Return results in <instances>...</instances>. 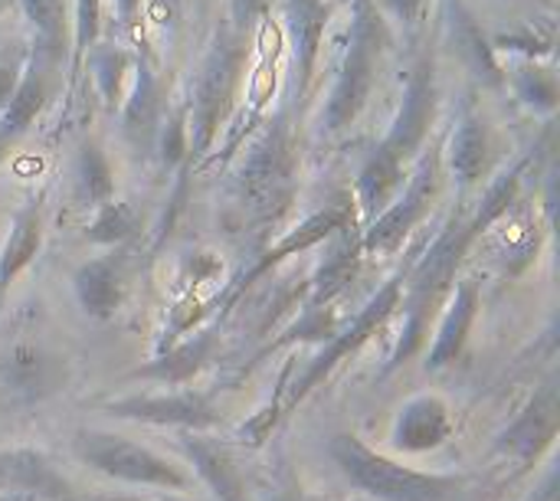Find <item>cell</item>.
I'll list each match as a JSON object with an SVG mask.
<instances>
[{
	"instance_id": "cell-17",
	"label": "cell",
	"mask_w": 560,
	"mask_h": 501,
	"mask_svg": "<svg viewBox=\"0 0 560 501\" xmlns=\"http://www.w3.org/2000/svg\"><path fill=\"white\" fill-rule=\"evenodd\" d=\"M220 345H223V325L207 322L203 328L190 331L177 345L158 351L154 361H148L144 368H138L131 377L154 381L161 387H187L203 368H210L220 358Z\"/></svg>"
},
{
	"instance_id": "cell-26",
	"label": "cell",
	"mask_w": 560,
	"mask_h": 501,
	"mask_svg": "<svg viewBox=\"0 0 560 501\" xmlns=\"http://www.w3.org/2000/svg\"><path fill=\"white\" fill-rule=\"evenodd\" d=\"M325 26H328V3L325 0H289V36H292L302 89H308V82H312Z\"/></svg>"
},
{
	"instance_id": "cell-34",
	"label": "cell",
	"mask_w": 560,
	"mask_h": 501,
	"mask_svg": "<svg viewBox=\"0 0 560 501\" xmlns=\"http://www.w3.org/2000/svg\"><path fill=\"white\" fill-rule=\"evenodd\" d=\"M515 95L532 108V112H538V115H551L555 108H558V79H555V72L551 69H545L541 62H525V66H518L515 69Z\"/></svg>"
},
{
	"instance_id": "cell-25",
	"label": "cell",
	"mask_w": 560,
	"mask_h": 501,
	"mask_svg": "<svg viewBox=\"0 0 560 501\" xmlns=\"http://www.w3.org/2000/svg\"><path fill=\"white\" fill-rule=\"evenodd\" d=\"M450 33H453V43H456L459 56L466 59V66H469L486 85H502V82H505L492 43L486 39L482 26L476 23L472 10H469L463 0H450Z\"/></svg>"
},
{
	"instance_id": "cell-35",
	"label": "cell",
	"mask_w": 560,
	"mask_h": 501,
	"mask_svg": "<svg viewBox=\"0 0 560 501\" xmlns=\"http://www.w3.org/2000/svg\"><path fill=\"white\" fill-rule=\"evenodd\" d=\"M72 72L82 69L89 49L98 39L102 26V0H75V16H72Z\"/></svg>"
},
{
	"instance_id": "cell-28",
	"label": "cell",
	"mask_w": 560,
	"mask_h": 501,
	"mask_svg": "<svg viewBox=\"0 0 560 501\" xmlns=\"http://www.w3.org/2000/svg\"><path fill=\"white\" fill-rule=\"evenodd\" d=\"M23 16L33 33V56L46 66H59L66 59V0H23Z\"/></svg>"
},
{
	"instance_id": "cell-27",
	"label": "cell",
	"mask_w": 560,
	"mask_h": 501,
	"mask_svg": "<svg viewBox=\"0 0 560 501\" xmlns=\"http://www.w3.org/2000/svg\"><path fill=\"white\" fill-rule=\"evenodd\" d=\"M532 161H535V148H532V151H525V154L509 167V171H502L499 177H492V184L486 187V194H482V200H479L476 213L469 217L476 240H482V236H486V230H489L492 223H499L509 210H515V207L522 203V180H525V174H528Z\"/></svg>"
},
{
	"instance_id": "cell-41",
	"label": "cell",
	"mask_w": 560,
	"mask_h": 501,
	"mask_svg": "<svg viewBox=\"0 0 560 501\" xmlns=\"http://www.w3.org/2000/svg\"><path fill=\"white\" fill-rule=\"evenodd\" d=\"M164 501H194V499H187V496H167Z\"/></svg>"
},
{
	"instance_id": "cell-42",
	"label": "cell",
	"mask_w": 560,
	"mask_h": 501,
	"mask_svg": "<svg viewBox=\"0 0 560 501\" xmlns=\"http://www.w3.org/2000/svg\"><path fill=\"white\" fill-rule=\"evenodd\" d=\"M276 501H302V499H295V496H279Z\"/></svg>"
},
{
	"instance_id": "cell-38",
	"label": "cell",
	"mask_w": 560,
	"mask_h": 501,
	"mask_svg": "<svg viewBox=\"0 0 560 501\" xmlns=\"http://www.w3.org/2000/svg\"><path fill=\"white\" fill-rule=\"evenodd\" d=\"M423 3H427V0H384L387 13H390V16H397L400 23H417V16H420Z\"/></svg>"
},
{
	"instance_id": "cell-2",
	"label": "cell",
	"mask_w": 560,
	"mask_h": 501,
	"mask_svg": "<svg viewBox=\"0 0 560 501\" xmlns=\"http://www.w3.org/2000/svg\"><path fill=\"white\" fill-rule=\"evenodd\" d=\"M476 243L469 213L456 210L446 226L433 236V243L420 253V259L413 266H407V282H404V299H400V335L397 345L381 371V377L394 374L397 368H404L410 358L420 354V348L427 345L430 335V322L440 315L443 302L450 299L459 266L469 256Z\"/></svg>"
},
{
	"instance_id": "cell-9",
	"label": "cell",
	"mask_w": 560,
	"mask_h": 501,
	"mask_svg": "<svg viewBox=\"0 0 560 501\" xmlns=\"http://www.w3.org/2000/svg\"><path fill=\"white\" fill-rule=\"evenodd\" d=\"M443 187V154L423 151L417 158L413 174L407 177L404 190L361 230V253L364 256H390L397 253L407 236L427 220V213L433 210L436 197Z\"/></svg>"
},
{
	"instance_id": "cell-5",
	"label": "cell",
	"mask_w": 560,
	"mask_h": 501,
	"mask_svg": "<svg viewBox=\"0 0 560 501\" xmlns=\"http://www.w3.org/2000/svg\"><path fill=\"white\" fill-rule=\"evenodd\" d=\"M246 66V43L236 30H220L207 49L190 89L187 108V161H203L213 151L220 128L230 118L240 75Z\"/></svg>"
},
{
	"instance_id": "cell-40",
	"label": "cell",
	"mask_w": 560,
	"mask_h": 501,
	"mask_svg": "<svg viewBox=\"0 0 560 501\" xmlns=\"http://www.w3.org/2000/svg\"><path fill=\"white\" fill-rule=\"evenodd\" d=\"M0 501H39V499H30V496H20V492H3Z\"/></svg>"
},
{
	"instance_id": "cell-30",
	"label": "cell",
	"mask_w": 560,
	"mask_h": 501,
	"mask_svg": "<svg viewBox=\"0 0 560 501\" xmlns=\"http://www.w3.org/2000/svg\"><path fill=\"white\" fill-rule=\"evenodd\" d=\"M75 197L92 210L115 200V171L95 141H82L75 154Z\"/></svg>"
},
{
	"instance_id": "cell-18",
	"label": "cell",
	"mask_w": 560,
	"mask_h": 501,
	"mask_svg": "<svg viewBox=\"0 0 560 501\" xmlns=\"http://www.w3.org/2000/svg\"><path fill=\"white\" fill-rule=\"evenodd\" d=\"M479 305H482V289L472 276L466 279H456L450 299H446V308L440 312V322H436V335H433V345H430V354L423 361V371L427 374H440L443 368L456 364L466 341H469V331L479 318Z\"/></svg>"
},
{
	"instance_id": "cell-6",
	"label": "cell",
	"mask_w": 560,
	"mask_h": 501,
	"mask_svg": "<svg viewBox=\"0 0 560 501\" xmlns=\"http://www.w3.org/2000/svg\"><path fill=\"white\" fill-rule=\"evenodd\" d=\"M404 282H407V269H400V272H394L368 302H364V308H358L348 322H345V328L305 364V371L302 374H295V381L292 384H282V417H289V413H295V407L299 404H305L331 374H335V368L345 361V358H351V354H358L394 315H397V308H400V299H404Z\"/></svg>"
},
{
	"instance_id": "cell-8",
	"label": "cell",
	"mask_w": 560,
	"mask_h": 501,
	"mask_svg": "<svg viewBox=\"0 0 560 501\" xmlns=\"http://www.w3.org/2000/svg\"><path fill=\"white\" fill-rule=\"evenodd\" d=\"M354 213H358L354 197H351V194H338L331 203H325L322 210L308 213L299 226H292V230H285L282 236H276V240L259 253V256H253L249 269H243V272L226 286L223 302H220V312H217V318H213V322L226 328L230 315H233V312H236V305L246 299V292H249V289H256V282H262L269 272H276L285 259L302 256V253H308V249H315V246L328 243L338 230H345V226H351V223H354Z\"/></svg>"
},
{
	"instance_id": "cell-19",
	"label": "cell",
	"mask_w": 560,
	"mask_h": 501,
	"mask_svg": "<svg viewBox=\"0 0 560 501\" xmlns=\"http://www.w3.org/2000/svg\"><path fill=\"white\" fill-rule=\"evenodd\" d=\"M49 69L43 59H36L30 53L10 98L3 102V112H0V161L7 158V151L30 131V125L39 118V112L46 108L49 102Z\"/></svg>"
},
{
	"instance_id": "cell-29",
	"label": "cell",
	"mask_w": 560,
	"mask_h": 501,
	"mask_svg": "<svg viewBox=\"0 0 560 501\" xmlns=\"http://www.w3.org/2000/svg\"><path fill=\"white\" fill-rule=\"evenodd\" d=\"M486 233H492V249L509 272H522L538 253V226L522 203L509 210L499 223H492Z\"/></svg>"
},
{
	"instance_id": "cell-20",
	"label": "cell",
	"mask_w": 560,
	"mask_h": 501,
	"mask_svg": "<svg viewBox=\"0 0 560 501\" xmlns=\"http://www.w3.org/2000/svg\"><path fill=\"white\" fill-rule=\"evenodd\" d=\"M72 292L79 308L95 318V322H108L121 312L125 302V272H121V259L115 256H95L85 259L75 272H72Z\"/></svg>"
},
{
	"instance_id": "cell-22",
	"label": "cell",
	"mask_w": 560,
	"mask_h": 501,
	"mask_svg": "<svg viewBox=\"0 0 560 501\" xmlns=\"http://www.w3.org/2000/svg\"><path fill=\"white\" fill-rule=\"evenodd\" d=\"M180 450L187 453L194 473L210 486L213 499L253 501L249 499L246 482H243V476H240V469H236V463H233V456L220 443H213V440H207L200 433H184L180 436Z\"/></svg>"
},
{
	"instance_id": "cell-36",
	"label": "cell",
	"mask_w": 560,
	"mask_h": 501,
	"mask_svg": "<svg viewBox=\"0 0 560 501\" xmlns=\"http://www.w3.org/2000/svg\"><path fill=\"white\" fill-rule=\"evenodd\" d=\"M158 141H161V161L167 167L187 164V108L184 105L167 115V121L158 131Z\"/></svg>"
},
{
	"instance_id": "cell-12",
	"label": "cell",
	"mask_w": 560,
	"mask_h": 501,
	"mask_svg": "<svg viewBox=\"0 0 560 501\" xmlns=\"http://www.w3.org/2000/svg\"><path fill=\"white\" fill-rule=\"evenodd\" d=\"M560 433V384L551 374L541 387H535V394L525 400V407L515 413L512 423H505L495 433L492 450L502 459H512L518 466V473H532L545 453L555 446Z\"/></svg>"
},
{
	"instance_id": "cell-14",
	"label": "cell",
	"mask_w": 560,
	"mask_h": 501,
	"mask_svg": "<svg viewBox=\"0 0 560 501\" xmlns=\"http://www.w3.org/2000/svg\"><path fill=\"white\" fill-rule=\"evenodd\" d=\"M453 433H456L453 407L440 394H417L400 404L390 427V446L407 456H423L446 446Z\"/></svg>"
},
{
	"instance_id": "cell-10",
	"label": "cell",
	"mask_w": 560,
	"mask_h": 501,
	"mask_svg": "<svg viewBox=\"0 0 560 501\" xmlns=\"http://www.w3.org/2000/svg\"><path fill=\"white\" fill-rule=\"evenodd\" d=\"M102 413L115 420L148 423V427H171L184 433H207L217 430L223 413L217 410L213 397L194 387H164L158 394H128L98 404Z\"/></svg>"
},
{
	"instance_id": "cell-31",
	"label": "cell",
	"mask_w": 560,
	"mask_h": 501,
	"mask_svg": "<svg viewBox=\"0 0 560 501\" xmlns=\"http://www.w3.org/2000/svg\"><path fill=\"white\" fill-rule=\"evenodd\" d=\"M135 89L131 95L125 98V131L131 138H144V135H154V121H158V82L151 75V69L135 59Z\"/></svg>"
},
{
	"instance_id": "cell-11",
	"label": "cell",
	"mask_w": 560,
	"mask_h": 501,
	"mask_svg": "<svg viewBox=\"0 0 560 501\" xmlns=\"http://www.w3.org/2000/svg\"><path fill=\"white\" fill-rule=\"evenodd\" d=\"M226 286L230 282L223 279V263L213 253L190 256L180 266V276H177V286H174V299L167 305V322H164V335L158 341V351L177 345L190 331H197L207 322H213L217 312H220Z\"/></svg>"
},
{
	"instance_id": "cell-4",
	"label": "cell",
	"mask_w": 560,
	"mask_h": 501,
	"mask_svg": "<svg viewBox=\"0 0 560 501\" xmlns=\"http://www.w3.org/2000/svg\"><path fill=\"white\" fill-rule=\"evenodd\" d=\"M387 46V23L374 0H354V16L348 30V49L341 59V69L335 75V85L328 92V102L322 108V128L328 135L348 131L361 112L371 102V92L377 85L381 56Z\"/></svg>"
},
{
	"instance_id": "cell-33",
	"label": "cell",
	"mask_w": 560,
	"mask_h": 501,
	"mask_svg": "<svg viewBox=\"0 0 560 501\" xmlns=\"http://www.w3.org/2000/svg\"><path fill=\"white\" fill-rule=\"evenodd\" d=\"M85 59L92 66V79H95L105 105H118L121 92H125V72L131 69L135 59L121 46H92Z\"/></svg>"
},
{
	"instance_id": "cell-15",
	"label": "cell",
	"mask_w": 560,
	"mask_h": 501,
	"mask_svg": "<svg viewBox=\"0 0 560 501\" xmlns=\"http://www.w3.org/2000/svg\"><path fill=\"white\" fill-rule=\"evenodd\" d=\"M69 381V361L43 345L20 341L0 358V384L20 400H46Z\"/></svg>"
},
{
	"instance_id": "cell-13",
	"label": "cell",
	"mask_w": 560,
	"mask_h": 501,
	"mask_svg": "<svg viewBox=\"0 0 560 501\" xmlns=\"http://www.w3.org/2000/svg\"><path fill=\"white\" fill-rule=\"evenodd\" d=\"M436 102H440L436 62H433V56H420V62L413 66V72L407 79L400 108H397L387 135L377 144L400 167H407L410 161H417L423 154V144L430 138V128H433V118H436Z\"/></svg>"
},
{
	"instance_id": "cell-32",
	"label": "cell",
	"mask_w": 560,
	"mask_h": 501,
	"mask_svg": "<svg viewBox=\"0 0 560 501\" xmlns=\"http://www.w3.org/2000/svg\"><path fill=\"white\" fill-rule=\"evenodd\" d=\"M138 230H141L138 213L128 203H121V200H108V203L95 207V213H92V220L85 226V240L98 243V246H121Z\"/></svg>"
},
{
	"instance_id": "cell-37",
	"label": "cell",
	"mask_w": 560,
	"mask_h": 501,
	"mask_svg": "<svg viewBox=\"0 0 560 501\" xmlns=\"http://www.w3.org/2000/svg\"><path fill=\"white\" fill-rule=\"evenodd\" d=\"M525 501H560V476H558V466H548V473H545V479L535 486V492L528 496Z\"/></svg>"
},
{
	"instance_id": "cell-23",
	"label": "cell",
	"mask_w": 560,
	"mask_h": 501,
	"mask_svg": "<svg viewBox=\"0 0 560 501\" xmlns=\"http://www.w3.org/2000/svg\"><path fill=\"white\" fill-rule=\"evenodd\" d=\"M404 180H407V167H400L394 158H387L374 144V151L364 158V164L354 177V194H351L358 213L364 217V226L404 190Z\"/></svg>"
},
{
	"instance_id": "cell-24",
	"label": "cell",
	"mask_w": 560,
	"mask_h": 501,
	"mask_svg": "<svg viewBox=\"0 0 560 501\" xmlns=\"http://www.w3.org/2000/svg\"><path fill=\"white\" fill-rule=\"evenodd\" d=\"M39 246H43V207H39V200H30L16 210L7 243L0 249V308H3L10 286L16 282V276L36 259Z\"/></svg>"
},
{
	"instance_id": "cell-1",
	"label": "cell",
	"mask_w": 560,
	"mask_h": 501,
	"mask_svg": "<svg viewBox=\"0 0 560 501\" xmlns=\"http://www.w3.org/2000/svg\"><path fill=\"white\" fill-rule=\"evenodd\" d=\"M230 171V223L243 249L259 256L299 194V144L285 112L259 121ZM249 256V259H253Z\"/></svg>"
},
{
	"instance_id": "cell-7",
	"label": "cell",
	"mask_w": 560,
	"mask_h": 501,
	"mask_svg": "<svg viewBox=\"0 0 560 501\" xmlns=\"http://www.w3.org/2000/svg\"><path fill=\"white\" fill-rule=\"evenodd\" d=\"M72 453L79 463L95 469L105 479L125 482V486H144V489H167L174 496L190 492L194 476L177 466L174 459L161 456L158 450L135 443L118 433L105 430H79L72 436Z\"/></svg>"
},
{
	"instance_id": "cell-3",
	"label": "cell",
	"mask_w": 560,
	"mask_h": 501,
	"mask_svg": "<svg viewBox=\"0 0 560 501\" xmlns=\"http://www.w3.org/2000/svg\"><path fill=\"white\" fill-rule=\"evenodd\" d=\"M328 456L351 489L377 501H459L469 489L466 476H443L410 469L384 453L371 450L358 433H335Z\"/></svg>"
},
{
	"instance_id": "cell-39",
	"label": "cell",
	"mask_w": 560,
	"mask_h": 501,
	"mask_svg": "<svg viewBox=\"0 0 560 501\" xmlns=\"http://www.w3.org/2000/svg\"><path fill=\"white\" fill-rule=\"evenodd\" d=\"M138 7H141V0H115L118 20H121L125 30H135V23H138Z\"/></svg>"
},
{
	"instance_id": "cell-16",
	"label": "cell",
	"mask_w": 560,
	"mask_h": 501,
	"mask_svg": "<svg viewBox=\"0 0 560 501\" xmlns=\"http://www.w3.org/2000/svg\"><path fill=\"white\" fill-rule=\"evenodd\" d=\"M0 489L39 501H85V496L36 446L0 450Z\"/></svg>"
},
{
	"instance_id": "cell-21",
	"label": "cell",
	"mask_w": 560,
	"mask_h": 501,
	"mask_svg": "<svg viewBox=\"0 0 560 501\" xmlns=\"http://www.w3.org/2000/svg\"><path fill=\"white\" fill-rule=\"evenodd\" d=\"M443 154V164L450 167V177L456 180V187L463 194H469L472 187L482 184L486 171H489V128L476 112H463V118L456 121L450 144Z\"/></svg>"
}]
</instances>
